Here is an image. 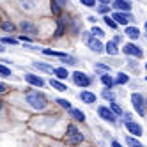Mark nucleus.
<instances>
[{
    "instance_id": "f257e3e1",
    "label": "nucleus",
    "mask_w": 147,
    "mask_h": 147,
    "mask_svg": "<svg viewBox=\"0 0 147 147\" xmlns=\"http://www.w3.org/2000/svg\"><path fill=\"white\" fill-rule=\"evenodd\" d=\"M27 103H28L34 110H39V112L45 110L46 105H48L45 94H39V92H28V94H27Z\"/></svg>"
},
{
    "instance_id": "f03ea898",
    "label": "nucleus",
    "mask_w": 147,
    "mask_h": 147,
    "mask_svg": "<svg viewBox=\"0 0 147 147\" xmlns=\"http://www.w3.org/2000/svg\"><path fill=\"white\" fill-rule=\"evenodd\" d=\"M131 103H133V108L135 112H138V115H145V110H144V105H145V99L140 92H133L131 94Z\"/></svg>"
},
{
    "instance_id": "7ed1b4c3",
    "label": "nucleus",
    "mask_w": 147,
    "mask_h": 147,
    "mask_svg": "<svg viewBox=\"0 0 147 147\" xmlns=\"http://www.w3.org/2000/svg\"><path fill=\"white\" fill-rule=\"evenodd\" d=\"M67 142L69 144H80L83 142V135L78 131V128L75 124H69L67 126Z\"/></svg>"
},
{
    "instance_id": "20e7f679",
    "label": "nucleus",
    "mask_w": 147,
    "mask_h": 147,
    "mask_svg": "<svg viewBox=\"0 0 147 147\" xmlns=\"http://www.w3.org/2000/svg\"><path fill=\"white\" fill-rule=\"evenodd\" d=\"M71 76H73V82H75L78 87H89L92 83V80L85 75V73H82V71H75Z\"/></svg>"
},
{
    "instance_id": "39448f33",
    "label": "nucleus",
    "mask_w": 147,
    "mask_h": 147,
    "mask_svg": "<svg viewBox=\"0 0 147 147\" xmlns=\"http://www.w3.org/2000/svg\"><path fill=\"white\" fill-rule=\"evenodd\" d=\"M98 113H99V117H101L103 121H107V122H110V124H115V122H117V115L110 110V107H99V108H98Z\"/></svg>"
},
{
    "instance_id": "423d86ee",
    "label": "nucleus",
    "mask_w": 147,
    "mask_h": 147,
    "mask_svg": "<svg viewBox=\"0 0 147 147\" xmlns=\"http://www.w3.org/2000/svg\"><path fill=\"white\" fill-rule=\"evenodd\" d=\"M85 41H87V46L90 48V51H94V53H103L105 51V46L101 45V41H99V37H96V36H89V37H85Z\"/></svg>"
},
{
    "instance_id": "0eeeda50",
    "label": "nucleus",
    "mask_w": 147,
    "mask_h": 147,
    "mask_svg": "<svg viewBox=\"0 0 147 147\" xmlns=\"http://www.w3.org/2000/svg\"><path fill=\"white\" fill-rule=\"evenodd\" d=\"M20 28H22V32H23V34L30 36V37H36V36L39 34L37 27H36V25H34L32 22H28V20H23V22L20 23Z\"/></svg>"
},
{
    "instance_id": "6e6552de",
    "label": "nucleus",
    "mask_w": 147,
    "mask_h": 147,
    "mask_svg": "<svg viewBox=\"0 0 147 147\" xmlns=\"http://www.w3.org/2000/svg\"><path fill=\"white\" fill-rule=\"evenodd\" d=\"M122 51L126 55H131V57H136V59H142L144 57V51L140 50V46H136L133 43H128V45H124L122 46Z\"/></svg>"
},
{
    "instance_id": "1a4fd4ad",
    "label": "nucleus",
    "mask_w": 147,
    "mask_h": 147,
    "mask_svg": "<svg viewBox=\"0 0 147 147\" xmlns=\"http://www.w3.org/2000/svg\"><path fill=\"white\" fill-rule=\"evenodd\" d=\"M112 18L117 22V25H128L129 22H133V16L128 11H117L112 14Z\"/></svg>"
},
{
    "instance_id": "9d476101",
    "label": "nucleus",
    "mask_w": 147,
    "mask_h": 147,
    "mask_svg": "<svg viewBox=\"0 0 147 147\" xmlns=\"http://www.w3.org/2000/svg\"><path fill=\"white\" fill-rule=\"evenodd\" d=\"M124 126H126V129H128V133H131V135H135V136H140L142 133H144V129H142V126L138 124V122H135V121H124Z\"/></svg>"
},
{
    "instance_id": "9b49d317",
    "label": "nucleus",
    "mask_w": 147,
    "mask_h": 147,
    "mask_svg": "<svg viewBox=\"0 0 147 147\" xmlns=\"http://www.w3.org/2000/svg\"><path fill=\"white\" fill-rule=\"evenodd\" d=\"M25 82H28L30 85H34V87H43L45 85V80L37 75H32V73H27L25 75Z\"/></svg>"
},
{
    "instance_id": "f8f14e48",
    "label": "nucleus",
    "mask_w": 147,
    "mask_h": 147,
    "mask_svg": "<svg viewBox=\"0 0 147 147\" xmlns=\"http://www.w3.org/2000/svg\"><path fill=\"white\" fill-rule=\"evenodd\" d=\"M113 7L117 11H131V0H113Z\"/></svg>"
},
{
    "instance_id": "ddd939ff",
    "label": "nucleus",
    "mask_w": 147,
    "mask_h": 147,
    "mask_svg": "<svg viewBox=\"0 0 147 147\" xmlns=\"http://www.w3.org/2000/svg\"><path fill=\"white\" fill-rule=\"evenodd\" d=\"M80 99L85 105H92V103H96V94L90 92V90H82L80 92Z\"/></svg>"
},
{
    "instance_id": "4468645a",
    "label": "nucleus",
    "mask_w": 147,
    "mask_h": 147,
    "mask_svg": "<svg viewBox=\"0 0 147 147\" xmlns=\"http://www.w3.org/2000/svg\"><path fill=\"white\" fill-rule=\"evenodd\" d=\"M124 36H128L129 39H138L140 37V30H138V27H126L124 28Z\"/></svg>"
},
{
    "instance_id": "2eb2a0df",
    "label": "nucleus",
    "mask_w": 147,
    "mask_h": 147,
    "mask_svg": "<svg viewBox=\"0 0 147 147\" xmlns=\"http://www.w3.org/2000/svg\"><path fill=\"white\" fill-rule=\"evenodd\" d=\"M105 51H107L108 55H117V53H119V46H117V43H113V41H108L107 46H105Z\"/></svg>"
},
{
    "instance_id": "dca6fc26",
    "label": "nucleus",
    "mask_w": 147,
    "mask_h": 147,
    "mask_svg": "<svg viewBox=\"0 0 147 147\" xmlns=\"http://www.w3.org/2000/svg\"><path fill=\"white\" fill-rule=\"evenodd\" d=\"M36 5H37L36 0H20V7L25 11H32V9H36Z\"/></svg>"
},
{
    "instance_id": "f3484780",
    "label": "nucleus",
    "mask_w": 147,
    "mask_h": 147,
    "mask_svg": "<svg viewBox=\"0 0 147 147\" xmlns=\"http://www.w3.org/2000/svg\"><path fill=\"white\" fill-rule=\"evenodd\" d=\"M0 28H2L4 32H11V34L16 30V27H14V23L11 22V20H4V22L0 23Z\"/></svg>"
},
{
    "instance_id": "a211bd4d",
    "label": "nucleus",
    "mask_w": 147,
    "mask_h": 147,
    "mask_svg": "<svg viewBox=\"0 0 147 147\" xmlns=\"http://www.w3.org/2000/svg\"><path fill=\"white\" fill-rule=\"evenodd\" d=\"M50 85L53 87L55 90H59V92H66V90H67V87L64 85V83H62L60 80H55V78H51V80H50Z\"/></svg>"
},
{
    "instance_id": "6ab92c4d",
    "label": "nucleus",
    "mask_w": 147,
    "mask_h": 147,
    "mask_svg": "<svg viewBox=\"0 0 147 147\" xmlns=\"http://www.w3.org/2000/svg\"><path fill=\"white\" fill-rule=\"evenodd\" d=\"M69 113H71V117L75 119V121H85V113H83L82 110H78V108H69Z\"/></svg>"
},
{
    "instance_id": "aec40b11",
    "label": "nucleus",
    "mask_w": 147,
    "mask_h": 147,
    "mask_svg": "<svg viewBox=\"0 0 147 147\" xmlns=\"http://www.w3.org/2000/svg\"><path fill=\"white\" fill-rule=\"evenodd\" d=\"M53 75H55L59 80H66V78L69 76V73H67L66 67H53Z\"/></svg>"
},
{
    "instance_id": "412c9836",
    "label": "nucleus",
    "mask_w": 147,
    "mask_h": 147,
    "mask_svg": "<svg viewBox=\"0 0 147 147\" xmlns=\"http://www.w3.org/2000/svg\"><path fill=\"white\" fill-rule=\"evenodd\" d=\"M101 82H103V85H105V87H108V89H112V87L115 85L113 78L108 75V73H103V75H101Z\"/></svg>"
},
{
    "instance_id": "4be33fe9",
    "label": "nucleus",
    "mask_w": 147,
    "mask_h": 147,
    "mask_svg": "<svg viewBox=\"0 0 147 147\" xmlns=\"http://www.w3.org/2000/svg\"><path fill=\"white\" fill-rule=\"evenodd\" d=\"M34 67L43 71V73H53V67L48 66V64H43V62H34Z\"/></svg>"
},
{
    "instance_id": "5701e85b",
    "label": "nucleus",
    "mask_w": 147,
    "mask_h": 147,
    "mask_svg": "<svg viewBox=\"0 0 147 147\" xmlns=\"http://www.w3.org/2000/svg\"><path fill=\"white\" fill-rule=\"evenodd\" d=\"M128 82H129V76L126 75V73H119V75H117V80H115V83H117V85H126Z\"/></svg>"
},
{
    "instance_id": "b1692460",
    "label": "nucleus",
    "mask_w": 147,
    "mask_h": 147,
    "mask_svg": "<svg viewBox=\"0 0 147 147\" xmlns=\"http://www.w3.org/2000/svg\"><path fill=\"white\" fill-rule=\"evenodd\" d=\"M64 27H66V23H64V18H59V28H57V32H55V37H60L62 34H64Z\"/></svg>"
},
{
    "instance_id": "393cba45",
    "label": "nucleus",
    "mask_w": 147,
    "mask_h": 147,
    "mask_svg": "<svg viewBox=\"0 0 147 147\" xmlns=\"http://www.w3.org/2000/svg\"><path fill=\"white\" fill-rule=\"evenodd\" d=\"M103 98L107 99V101H115V94L112 92V89H108V87H107V89L103 90Z\"/></svg>"
},
{
    "instance_id": "a878e982",
    "label": "nucleus",
    "mask_w": 147,
    "mask_h": 147,
    "mask_svg": "<svg viewBox=\"0 0 147 147\" xmlns=\"http://www.w3.org/2000/svg\"><path fill=\"white\" fill-rule=\"evenodd\" d=\"M110 110H112L115 115H122V113H124V112H122V108H121L115 101H110Z\"/></svg>"
},
{
    "instance_id": "bb28decb",
    "label": "nucleus",
    "mask_w": 147,
    "mask_h": 147,
    "mask_svg": "<svg viewBox=\"0 0 147 147\" xmlns=\"http://www.w3.org/2000/svg\"><path fill=\"white\" fill-rule=\"evenodd\" d=\"M103 20H105V23H107L110 28H117V27H119V25H117V22H115L113 18H110V16H105Z\"/></svg>"
},
{
    "instance_id": "cd10ccee",
    "label": "nucleus",
    "mask_w": 147,
    "mask_h": 147,
    "mask_svg": "<svg viewBox=\"0 0 147 147\" xmlns=\"http://www.w3.org/2000/svg\"><path fill=\"white\" fill-rule=\"evenodd\" d=\"M51 13H53L55 16H60V7L57 4V0H51Z\"/></svg>"
},
{
    "instance_id": "c85d7f7f",
    "label": "nucleus",
    "mask_w": 147,
    "mask_h": 147,
    "mask_svg": "<svg viewBox=\"0 0 147 147\" xmlns=\"http://www.w3.org/2000/svg\"><path fill=\"white\" fill-rule=\"evenodd\" d=\"M90 34H92V36H96V37H99V39H101V37L105 36V32H103V30H101L99 27H92V30H90Z\"/></svg>"
},
{
    "instance_id": "c756f323",
    "label": "nucleus",
    "mask_w": 147,
    "mask_h": 147,
    "mask_svg": "<svg viewBox=\"0 0 147 147\" xmlns=\"http://www.w3.org/2000/svg\"><path fill=\"white\" fill-rule=\"evenodd\" d=\"M126 144H128V145H133V147H142V144H140L138 140L131 138V136H128V138H126Z\"/></svg>"
},
{
    "instance_id": "7c9ffc66",
    "label": "nucleus",
    "mask_w": 147,
    "mask_h": 147,
    "mask_svg": "<svg viewBox=\"0 0 147 147\" xmlns=\"http://www.w3.org/2000/svg\"><path fill=\"white\" fill-rule=\"evenodd\" d=\"M57 103L60 105L62 108H66V110H69V108H71V103H69L67 99H57Z\"/></svg>"
},
{
    "instance_id": "2f4dec72",
    "label": "nucleus",
    "mask_w": 147,
    "mask_h": 147,
    "mask_svg": "<svg viewBox=\"0 0 147 147\" xmlns=\"http://www.w3.org/2000/svg\"><path fill=\"white\" fill-rule=\"evenodd\" d=\"M0 75H4V76H11V69L5 67L4 64H0Z\"/></svg>"
},
{
    "instance_id": "473e14b6",
    "label": "nucleus",
    "mask_w": 147,
    "mask_h": 147,
    "mask_svg": "<svg viewBox=\"0 0 147 147\" xmlns=\"http://www.w3.org/2000/svg\"><path fill=\"white\" fill-rule=\"evenodd\" d=\"M98 11H99L101 14H107V13L110 11V5H108V4H101V5L98 7Z\"/></svg>"
},
{
    "instance_id": "72a5a7b5",
    "label": "nucleus",
    "mask_w": 147,
    "mask_h": 147,
    "mask_svg": "<svg viewBox=\"0 0 147 147\" xmlns=\"http://www.w3.org/2000/svg\"><path fill=\"white\" fill-rule=\"evenodd\" d=\"M2 43H5V45H18V39H14V37H2Z\"/></svg>"
},
{
    "instance_id": "f704fd0d",
    "label": "nucleus",
    "mask_w": 147,
    "mask_h": 147,
    "mask_svg": "<svg viewBox=\"0 0 147 147\" xmlns=\"http://www.w3.org/2000/svg\"><path fill=\"white\" fill-rule=\"evenodd\" d=\"M94 69H98V71H105V73H108V71H110V66H107V64H96V66H94Z\"/></svg>"
},
{
    "instance_id": "c9c22d12",
    "label": "nucleus",
    "mask_w": 147,
    "mask_h": 147,
    "mask_svg": "<svg viewBox=\"0 0 147 147\" xmlns=\"http://www.w3.org/2000/svg\"><path fill=\"white\" fill-rule=\"evenodd\" d=\"M80 2L85 7H96V0H80Z\"/></svg>"
},
{
    "instance_id": "e433bc0d",
    "label": "nucleus",
    "mask_w": 147,
    "mask_h": 147,
    "mask_svg": "<svg viewBox=\"0 0 147 147\" xmlns=\"http://www.w3.org/2000/svg\"><path fill=\"white\" fill-rule=\"evenodd\" d=\"M9 90V87L5 85V83H2V82H0V94H5Z\"/></svg>"
},
{
    "instance_id": "4c0bfd02",
    "label": "nucleus",
    "mask_w": 147,
    "mask_h": 147,
    "mask_svg": "<svg viewBox=\"0 0 147 147\" xmlns=\"http://www.w3.org/2000/svg\"><path fill=\"white\" fill-rule=\"evenodd\" d=\"M121 41H122V36H115L113 37V43H121Z\"/></svg>"
},
{
    "instance_id": "58836bf2",
    "label": "nucleus",
    "mask_w": 147,
    "mask_h": 147,
    "mask_svg": "<svg viewBox=\"0 0 147 147\" xmlns=\"http://www.w3.org/2000/svg\"><path fill=\"white\" fill-rule=\"evenodd\" d=\"M87 20H89V22H90V23H96V22H98V20H96V16H89Z\"/></svg>"
},
{
    "instance_id": "ea45409f",
    "label": "nucleus",
    "mask_w": 147,
    "mask_h": 147,
    "mask_svg": "<svg viewBox=\"0 0 147 147\" xmlns=\"http://www.w3.org/2000/svg\"><path fill=\"white\" fill-rule=\"evenodd\" d=\"M112 145H113V147H121V144H119L117 140H113V142H112Z\"/></svg>"
},
{
    "instance_id": "a19ab883",
    "label": "nucleus",
    "mask_w": 147,
    "mask_h": 147,
    "mask_svg": "<svg viewBox=\"0 0 147 147\" xmlns=\"http://www.w3.org/2000/svg\"><path fill=\"white\" fill-rule=\"evenodd\" d=\"M4 51H5V48H4V45H2V43H0V53H4Z\"/></svg>"
},
{
    "instance_id": "79ce46f5",
    "label": "nucleus",
    "mask_w": 147,
    "mask_h": 147,
    "mask_svg": "<svg viewBox=\"0 0 147 147\" xmlns=\"http://www.w3.org/2000/svg\"><path fill=\"white\" fill-rule=\"evenodd\" d=\"M99 2H101V4H110L112 0H99Z\"/></svg>"
},
{
    "instance_id": "37998d69",
    "label": "nucleus",
    "mask_w": 147,
    "mask_h": 147,
    "mask_svg": "<svg viewBox=\"0 0 147 147\" xmlns=\"http://www.w3.org/2000/svg\"><path fill=\"white\" fill-rule=\"evenodd\" d=\"M2 108H4V103H2V101H0V110H2Z\"/></svg>"
},
{
    "instance_id": "c03bdc74",
    "label": "nucleus",
    "mask_w": 147,
    "mask_h": 147,
    "mask_svg": "<svg viewBox=\"0 0 147 147\" xmlns=\"http://www.w3.org/2000/svg\"><path fill=\"white\" fill-rule=\"evenodd\" d=\"M145 30H147V23H145Z\"/></svg>"
},
{
    "instance_id": "a18cd8bd",
    "label": "nucleus",
    "mask_w": 147,
    "mask_h": 147,
    "mask_svg": "<svg viewBox=\"0 0 147 147\" xmlns=\"http://www.w3.org/2000/svg\"><path fill=\"white\" fill-rule=\"evenodd\" d=\"M145 69H147V64H145Z\"/></svg>"
},
{
    "instance_id": "49530a36",
    "label": "nucleus",
    "mask_w": 147,
    "mask_h": 147,
    "mask_svg": "<svg viewBox=\"0 0 147 147\" xmlns=\"http://www.w3.org/2000/svg\"><path fill=\"white\" fill-rule=\"evenodd\" d=\"M145 80H147V76H145Z\"/></svg>"
},
{
    "instance_id": "de8ad7c7",
    "label": "nucleus",
    "mask_w": 147,
    "mask_h": 147,
    "mask_svg": "<svg viewBox=\"0 0 147 147\" xmlns=\"http://www.w3.org/2000/svg\"><path fill=\"white\" fill-rule=\"evenodd\" d=\"M145 103H147V101H145Z\"/></svg>"
}]
</instances>
